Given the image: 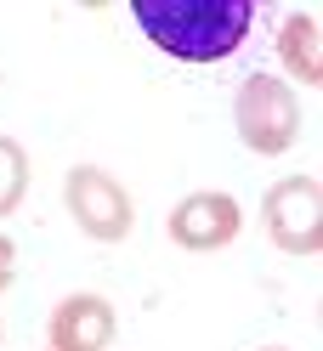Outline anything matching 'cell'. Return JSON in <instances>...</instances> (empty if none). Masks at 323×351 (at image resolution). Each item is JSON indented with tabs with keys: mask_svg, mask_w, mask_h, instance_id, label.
<instances>
[{
	"mask_svg": "<svg viewBox=\"0 0 323 351\" xmlns=\"http://www.w3.org/2000/svg\"><path fill=\"white\" fill-rule=\"evenodd\" d=\"M136 29L165 57L182 62H222L255 23L250 0H136Z\"/></svg>",
	"mask_w": 323,
	"mask_h": 351,
	"instance_id": "1",
	"label": "cell"
}]
</instances>
